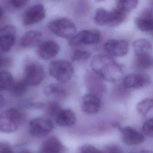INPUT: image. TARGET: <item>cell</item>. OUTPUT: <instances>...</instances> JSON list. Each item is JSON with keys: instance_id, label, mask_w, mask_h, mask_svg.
<instances>
[{"instance_id": "obj_1", "label": "cell", "mask_w": 153, "mask_h": 153, "mask_svg": "<svg viewBox=\"0 0 153 153\" xmlns=\"http://www.w3.org/2000/svg\"><path fill=\"white\" fill-rule=\"evenodd\" d=\"M91 71L104 81L115 82L123 74V69L120 64L112 57L104 54L96 55L91 62Z\"/></svg>"}, {"instance_id": "obj_2", "label": "cell", "mask_w": 153, "mask_h": 153, "mask_svg": "<svg viewBox=\"0 0 153 153\" xmlns=\"http://www.w3.org/2000/svg\"><path fill=\"white\" fill-rule=\"evenodd\" d=\"M25 118L24 114L18 109L11 108L0 114V131L13 133L17 130Z\"/></svg>"}, {"instance_id": "obj_3", "label": "cell", "mask_w": 153, "mask_h": 153, "mask_svg": "<svg viewBox=\"0 0 153 153\" xmlns=\"http://www.w3.org/2000/svg\"><path fill=\"white\" fill-rule=\"evenodd\" d=\"M48 71L51 76L61 84L69 81L74 73L72 64L65 60L52 62L49 65Z\"/></svg>"}, {"instance_id": "obj_4", "label": "cell", "mask_w": 153, "mask_h": 153, "mask_svg": "<svg viewBox=\"0 0 153 153\" xmlns=\"http://www.w3.org/2000/svg\"><path fill=\"white\" fill-rule=\"evenodd\" d=\"M49 30L56 35L71 39L76 34L77 29L71 20L67 18H60L48 23Z\"/></svg>"}, {"instance_id": "obj_5", "label": "cell", "mask_w": 153, "mask_h": 153, "mask_svg": "<svg viewBox=\"0 0 153 153\" xmlns=\"http://www.w3.org/2000/svg\"><path fill=\"white\" fill-rule=\"evenodd\" d=\"M100 39V32L96 29H88L82 30L76 33L69 40V45L76 46L81 45L95 44Z\"/></svg>"}, {"instance_id": "obj_6", "label": "cell", "mask_w": 153, "mask_h": 153, "mask_svg": "<svg viewBox=\"0 0 153 153\" xmlns=\"http://www.w3.org/2000/svg\"><path fill=\"white\" fill-rule=\"evenodd\" d=\"M54 128L53 121L46 117H36L30 121L29 131L30 134L36 137L47 135Z\"/></svg>"}, {"instance_id": "obj_7", "label": "cell", "mask_w": 153, "mask_h": 153, "mask_svg": "<svg viewBox=\"0 0 153 153\" xmlns=\"http://www.w3.org/2000/svg\"><path fill=\"white\" fill-rule=\"evenodd\" d=\"M44 77L45 71L41 64L30 63L25 67L23 79L27 85H37L43 81Z\"/></svg>"}, {"instance_id": "obj_8", "label": "cell", "mask_w": 153, "mask_h": 153, "mask_svg": "<svg viewBox=\"0 0 153 153\" xmlns=\"http://www.w3.org/2000/svg\"><path fill=\"white\" fill-rule=\"evenodd\" d=\"M99 76L93 71H88L84 76V84L90 93L94 94L100 97L106 91V85Z\"/></svg>"}, {"instance_id": "obj_9", "label": "cell", "mask_w": 153, "mask_h": 153, "mask_svg": "<svg viewBox=\"0 0 153 153\" xmlns=\"http://www.w3.org/2000/svg\"><path fill=\"white\" fill-rule=\"evenodd\" d=\"M106 54L111 57H122L128 51V42L121 39H109L103 45Z\"/></svg>"}, {"instance_id": "obj_10", "label": "cell", "mask_w": 153, "mask_h": 153, "mask_svg": "<svg viewBox=\"0 0 153 153\" xmlns=\"http://www.w3.org/2000/svg\"><path fill=\"white\" fill-rule=\"evenodd\" d=\"M45 16V10L41 4H36L30 6L25 11L23 16V23L25 26L33 25L42 21Z\"/></svg>"}, {"instance_id": "obj_11", "label": "cell", "mask_w": 153, "mask_h": 153, "mask_svg": "<svg viewBox=\"0 0 153 153\" xmlns=\"http://www.w3.org/2000/svg\"><path fill=\"white\" fill-rule=\"evenodd\" d=\"M16 38V29L12 25H8L0 28V48L8 51L13 47Z\"/></svg>"}, {"instance_id": "obj_12", "label": "cell", "mask_w": 153, "mask_h": 153, "mask_svg": "<svg viewBox=\"0 0 153 153\" xmlns=\"http://www.w3.org/2000/svg\"><path fill=\"white\" fill-rule=\"evenodd\" d=\"M117 127L121 133L123 142L126 145H136L143 142L145 140L144 134L132 127H121L119 125Z\"/></svg>"}, {"instance_id": "obj_13", "label": "cell", "mask_w": 153, "mask_h": 153, "mask_svg": "<svg viewBox=\"0 0 153 153\" xmlns=\"http://www.w3.org/2000/svg\"><path fill=\"white\" fill-rule=\"evenodd\" d=\"M150 78L145 74L130 73L126 75L123 80V85L126 88H140L150 83Z\"/></svg>"}, {"instance_id": "obj_14", "label": "cell", "mask_w": 153, "mask_h": 153, "mask_svg": "<svg viewBox=\"0 0 153 153\" xmlns=\"http://www.w3.org/2000/svg\"><path fill=\"white\" fill-rule=\"evenodd\" d=\"M134 23L142 32H151L153 29V11L148 8L142 10L136 17Z\"/></svg>"}, {"instance_id": "obj_15", "label": "cell", "mask_w": 153, "mask_h": 153, "mask_svg": "<svg viewBox=\"0 0 153 153\" xmlns=\"http://www.w3.org/2000/svg\"><path fill=\"white\" fill-rule=\"evenodd\" d=\"M100 107L101 101L99 96L88 93L82 97V109L84 112L95 114L99 111Z\"/></svg>"}, {"instance_id": "obj_16", "label": "cell", "mask_w": 153, "mask_h": 153, "mask_svg": "<svg viewBox=\"0 0 153 153\" xmlns=\"http://www.w3.org/2000/svg\"><path fill=\"white\" fill-rule=\"evenodd\" d=\"M60 47L57 42L49 40L41 43L38 47L39 56L44 60H50L54 57L59 53Z\"/></svg>"}, {"instance_id": "obj_17", "label": "cell", "mask_w": 153, "mask_h": 153, "mask_svg": "<svg viewBox=\"0 0 153 153\" xmlns=\"http://www.w3.org/2000/svg\"><path fill=\"white\" fill-rule=\"evenodd\" d=\"M63 149L60 140L55 136H51L42 143L39 153H63Z\"/></svg>"}, {"instance_id": "obj_18", "label": "cell", "mask_w": 153, "mask_h": 153, "mask_svg": "<svg viewBox=\"0 0 153 153\" xmlns=\"http://www.w3.org/2000/svg\"><path fill=\"white\" fill-rule=\"evenodd\" d=\"M130 12L115 5V7L109 11V23L108 26L115 27L123 23L127 18Z\"/></svg>"}, {"instance_id": "obj_19", "label": "cell", "mask_w": 153, "mask_h": 153, "mask_svg": "<svg viewBox=\"0 0 153 153\" xmlns=\"http://www.w3.org/2000/svg\"><path fill=\"white\" fill-rule=\"evenodd\" d=\"M45 95L53 101L63 100L66 96L65 88L58 84H50L44 87L43 89Z\"/></svg>"}, {"instance_id": "obj_20", "label": "cell", "mask_w": 153, "mask_h": 153, "mask_svg": "<svg viewBox=\"0 0 153 153\" xmlns=\"http://www.w3.org/2000/svg\"><path fill=\"white\" fill-rule=\"evenodd\" d=\"M55 118L56 124L62 127L72 126L76 120L75 113L69 109H61Z\"/></svg>"}, {"instance_id": "obj_21", "label": "cell", "mask_w": 153, "mask_h": 153, "mask_svg": "<svg viewBox=\"0 0 153 153\" xmlns=\"http://www.w3.org/2000/svg\"><path fill=\"white\" fill-rule=\"evenodd\" d=\"M42 33L39 30H31L26 32L22 36L20 44L23 47L28 48L36 45L41 39Z\"/></svg>"}, {"instance_id": "obj_22", "label": "cell", "mask_w": 153, "mask_h": 153, "mask_svg": "<svg viewBox=\"0 0 153 153\" xmlns=\"http://www.w3.org/2000/svg\"><path fill=\"white\" fill-rule=\"evenodd\" d=\"M133 47L136 56L150 54L152 50V45L146 39L140 38L133 42Z\"/></svg>"}, {"instance_id": "obj_23", "label": "cell", "mask_w": 153, "mask_h": 153, "mask_svg": "<svg viewBox=\"0 0 153 153\" xmlns=\"http://www.w3.org/2000/svg\"><path fill=\"white\" fill-rule=\"evenodd\" d=\"M94 20L99 26L108 25L109 23V11L102 7L97 8L94 14Z\"/></svg>"}, {"instance_id": "obj_24", "label": "cell", "mask_w": 153, "mask_h": 153, "mask_svg": "<svg viewBox=\"0 0 153 153\" xmlns=\"http://www.w3.org/2000/svg\"><path fill=\"white\" fill-rule=\"evenodd\" d=\"M27 87V84L23 79L14 81L9 90L13 96L20 97L25 93Z\"/></svg>"}, {"instance_id": "obj_25", "label": "cell", "mask_w": 153, "mask_h": 153, "mask_svg": "<svg viewBox=\"0 0 153 153\" xmlns=\"http://www.w3.org/2000/svg\"><path fill=\"white\" fill-rule=\"evenodd\" d=\"M136 66L141 69H148L153 66V57L151 54L136 56Z\"/></svg>"}, {"instance_id": "obj_26", "label": "cell", "mask_w": 153, "mask_h": 153, "mask_svg": "<svg viewBox=\"0 0 153 153\" xmlns=\"http://www.w3.org/2000/svg\"><path fill=\"white\" fill-rule=\"evenodd\" d=\"M14 82L12 75L5 71H0V90H9Z\"/></svg>"}, {"instance_id": "obj_27", "label": "cell", "mask_w": 153, "mask_h": 153, "mask_svg": "<svg viewBox=\"0 0 153 153\" xmlns=\"http://www.w3.org/2000/svg\"><path fill=\"white\" fill-rule=\"evenodd\" d=\"M152 109H153V98H145L138 102L136 105V110L141 115H146Z\"/></svg>"}, {"instance_id": "obj_28", "label": "cell", "mask_w": 153, "mask_h": 153, "mask_svg": "<svg viewBox=\"0 0 153 153\" xmlns=\"http://www.w3.org/2000/svg\"><path fill=\"white\" fill-rule=\"evenodd\" d=\"M45 114L51 117L56 118L59 112L61 111V107L58 102L56 101H51L45 105L44 108Z\"/></svg>"}, {"instance_id": "obj_29", "label": "cell", "mask_w": 153, "mask_h": 153, "mask_svg": "<svg viewBox=\"0 0 153 153\" xmlns=\"http://www.w3.org/2000/svg\"><path fill=\"white\" fill-rule=\"evenodd\" d=\"M138 1L136 0H127V1H117L116 5L125 9L130 13L137 6Z\"/></svg>"}, {"instance_id": "obj_30", "label": "cell", "mask_w": 153, "mask_h": 153, "mask_svg": "<svg viewBox=\"0 0 153 153\" xmlns=\"http://www.w3.org/2000/svg\"><path fill=\"white\" fill-rule=\"evenodd\" d=\"M90 56H91L90 53L87 51L77 50L74 53L72 56V61H84L88 59Z\"/></svg>"}, {"instance_id": "obj_31", "label": "cell", "mask_w": 153, "mask_h": 153, "mask_svg": "<svg viewBox=\"0 0 153 153\" xmlns=\"http://www.w3.org/2000/svg\"><path fill=\"white\" fill-rule=\"evenodd\" d=\"M142 130L144 134L153 137V117L144 122L142 127Z\"/></svg>"}, {"instance_id": "obj_32", "label": "cell", "mask_w": 153, "mask_h": 153, "mask_svg": "<svg viewBox=\"0 0 153 153\" xmlns=\"http://www.w3.org/2000/svg\"><path fill=\"white\" fill-rule=\"evenodd\" d=\"M79 153H103V151H102L93 145L86 144L82 145L79 148Z\"/></svg>"}, {"instance_id": "obj_33", "label": "cell", "mask_w": 153, "mask_h": 153, "mask_svg": "<svg viewBox=\"0 0 153 153\" xmlns=\"http://www.w3.org/2000/svg\"><path fill=\"white\" fill-rule=\"evenodd\" d=\"M103 153H124V152L119 146L116 145H110L106 147Z\"/></svg>"}, {"instance_id": "obj_34", "label": "cell", "mask_w": 153, "mask_h": 153, "mask_svg": "<svg viewBox=\"0 0 153 153\" xmlns=\"http://www.w3.org/2000/svg\"><path fill=\"white\" fill-rule=\"evenodd\" d=\"M24 105L26 108H33V109H43L44 108L45 104L42 102H25L24 103Z\"/></svg>"}, {"instance_id": "obj_35", "label": "cell", "mask_w": 153, "mask_h": 153, "mask_svg": "<svg viewBox=\"0 0 153 153\" xmlns=\"http://www.w3.org/2000/svg\"><path fill=\"white\" fill-rule=\"evenodd\" d=\"M0 153H14V152L8 143L0 142Z\"/></svg>"}, {"instance_id": "obj_36", "label": "cell", "mask_w": 153, "mask_h": 153, "mask_svg": "<svg viewBox=\"0 0 153 153\" xmlns=\"http://www.w3.org/2000/svg\"><path fill=\"white\" fill-rule=\"evenodd\" d=\"M27 1L26 0H11L9 1L10 5L16 8H22L27 3Z\"/></svg>"}, {"instance_id": "obj_37", "label": "cell", "mask_w": 153, "mask_h": 153, "mask_svg": "<svg viewBox=\"0 0 153 153\" xmlns=\"http://www.w3.org/2000/svg\"><path fill=\"white\" fill-rule=\"evenodd\" d=\"M129 153H153V151L150 150H142L139 152H130Z\"/></svg>"}, {"instance_id": "obj_38", "label": "cell", "mask_w": 153, "mask_h": 153, "mask_svg": "<svg viewBox=\"0 0 153 153\" xmlns=\"http://www.w3.org/2000/svg\"><path fill=\"white\" fill-rule=\"evenodd\" d=\"M4 104V97L1 94H0V110L2 109L3 107V105Z\"/></svg>"}, {"instance_id": "obj_39", "label": "cell", "mask_w": 153, "mask_h": 153, "mask_svg": "<svg viewBox=\"0 0 153 153\" xmlns=\"http://www.w3.org/2000/svg\"><path fill=\"white\" fill-rule=\"evenodd\" d=\"M3 14H4V10H3V8H2L1 7H0V19L2 17Z\"/></svg>"}, {"instance_id": "obj_40", "label": "cell", "mask_w": 153, "mask_h": 153, "mask_svg": "<svg viewBox=\"0 0 153 153\" xmlns=\"http://www.w3.org/2000/svg\"><path fill=\"white\" fill-rule=\"evenodd\" d=\"M19 153H32V152L29 150H22V151H20Z\"/></svg>"}, {"instance_id": "obj_41", "label": "cell", "mask_w": 153, "mask_h": 153, "mask_svg": "<svg viewBox=\"0 0 153 153\" xmlns=\"http://www.w3.org/2000/svg\"><path fill=\"white\" fill-rule=\"evenodd\" d=\"M2 64H3V60H2V56H1V53H0V68H1V66H2Z\"/></svg>"}, {"instance_id": "obj_42", "label": "cell", "mask_w": 153, "mask_h": 153, "mask_svg": "<svg viewBox=\"0 0 153 153\" xmlns=\"http://www.w3.org/2000/svg\"><path fill=\"white\" fill-rule=\"evenodd\" d=\"M151 2V5H152V7H153V1H152Z\"/></svg>"}, {"instance_id": "obj_43", "label": "cell", "mask_w": 153, "mask_h": 153, "mask_svg": "<svg viewBox=\"0 0 153 153\" xmlns=\"http://www.w3.org/2000/svg\"><path fill=\"white\" fill-rule=\"evenodd\" d=\"M151 32H152V36H153V29L152 30V31H151Z\"/></svg>"}]
</instances>
